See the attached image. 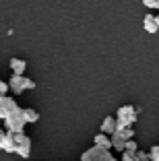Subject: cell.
I'll return each instance as SVG.
<instances>
[{"label":"cell","mask_w":159,"mask_h":161,"mask_svg":"<svg viewBox=\"0 0 159 161\" xmlns=\"http://www.w3.org/2000/svg\"><path fill=\"white\" fill-rule=\"evenodd\" d=\"M136 118H139V108H134V105H122L116 112V124H120V126H132Z\"/></svg>","instance_id":"cell-1"},{"label":"cell","mask_w":159,"mask_h":161,"mask_svg":"<svg viewBox=\"0 0 159 161\" xmlns=\"http://www.w3.org/2000/svg\"><path fill=\"white\" fill-rule=\"evenodd\" d=\"M23 128H25V120L21 116V108H17L13 114H9L4 118V132L19 134V132H23Z\"/></svg>","instance_id":"cell-2"},{"label":"cell","mask_w":159,"mask_h":161,"mask_svg":"<svg viewBox=\"0 0 159 161\" xmlns=\"http://www.w3.org/2000/svg\"><path fill=\"white\" fill-rule=\"evenodd\" d=\"M9 89L13 91L14 95H21L23 91H29V89H35V80H31V79H27V76H17V75H13L9 79Z\"/></svg>","instance_id":"cell-3"},{"label":"cell","mask_w":159,"mask_h":161,"mask_svg":"<svg viewBox=\"0 0 159 161\" xmlns=\"http://www.w3.org/2000/svg\"><path fill=\"white\" fill-rule=\"evenodd\" d=\"M81 161H118V159L110 151H103V149L91 147V149H87V151L81 155Z\"/></svg>","instance_id":"cell-4"},{"label":"cell","mask_w":159,"mask_h":161,"mask_svg":"<svg viewBox=\"0 0 159 161\" xmlns=\"http://www.w3.org/2000/svg\"><path fill=\"white\" fill-rule=\"evenodd\" d=\"M14 142H17L14 153H19L23 159H29L31 157V138L25 132H19V134H14Z\"/></svg>","instance_id":"cell-5"},{"label":"cell","mask_w":159,"mask_h":161,"mask_svg":"<svg viewBox=\"0 0 159 161\" xmlns=\"http://www.w3.org/2000/svg\"><path fill=\"white\" fill-rule=\"evenodd\" d=\"M17 108H19V105H17V101H14L13 97H9V95L0 97V118H2V120H4L9 114H13Z\"/></svg>","instance_id":"cell-6"},{"label":"cell","mask_w":159,"mask_h":161,"mask_svg":"<svg viewBox=\"0 0 159 161\" xmlns=\"http://www.w3.org/2000/svg\"><path fill=\"white\" fill-rule=\"evenodd\" d=\"M143 27H145L147 33H157V29H159V17H157V14H145V19H143Z\"/></svg>","instance_id":"cell-7"},{"label":"cell","mask_w":159,"mask_h":161,"mask_svg":"<svg viewBox=\"0 0 159 161\" xmlns=\"http://www.w3.org/2000/svg\"><path fill=\"white\" fill-rule=\"evenodd\" d=\"M9 66L13 68V75L25 76V68H27V62H25V60H21V58H10V60H9Z\"/></svg>","instance_id":"cell-8"},{"label":"cell","mask_w":159,"mask_h":161,"mask_svg":"<svg viewBox=\"0 0 159 161\" xmlns=\"http://www.w3.org/2000/svg\"><path fill=\"white\" fill-rule=\"evenodd\" d=\"M114 130H116V118H114V116H108V118H103L101 128H99V132L105 134V136H112Z\"/></svg>","instance_id":"cell-9"},{"label":"cell","mask_w":159,"mask_h":161,"mask_svg":"<svg viewBox=\"0 0 159 161\" xmlns=\"http://www.w3.org/2000/svg\"><path fill=\"white\" fill-rule=\"evenodd\" d=\"M21 116H23L25 124H35L39 120L37 109H33V108H21Z\"/></svg>","instance_id":"cell-10"},{"label":"cell","mask_w":159,"mask_h":161,"mask_svg":"<svg viewBox=\"0 0 159 161\" xmlns=\"http://www.w3.org/2000/svg\"><path fill=\"white\" fill-rule=\"evenodd\" d=\"M93 147L103 149V151H110V149H112V145H110V136L97 132V134H95V138H93Z\"/></svg>","instance_id":"cell-11"},{"label":"cell","mask_w":159,"mask_h":161,"mask_svg":"<svg viewBox=\"0 0 159 161\" xmlns=\"http://www.w3.org/2000/svg\"><path fill=\"white\" fill-rule=\"evenodd\" d=\"M14 147H17V142H14V134L6 132V134H4V142H2V151L14 153Z\"/></svg>","instance_id":"cell-12"},{"label":"cell","mask_w":159,"mask_h":161,"mask_svg":"<svg viewBox=\"0 0 159 161\" xmlns=\"http://www.w3.org/2000/svg\"><path fill=\"white\" fill-rule=\"evenodd\" d=\"M110 145H112V149H116V151H124V141H122L120 136H116V134H112L110 136Z\"/></svg>","instance_id":"cell-13"},{"label":"cell","mask_w":159,"mask_h":161,"mask_svg":"<svg viewBox=\"0 0 159 161\" xmlns=\"http://www.w3.org/2000/svg\"><path fill=\"white\" fill-rule=\"evenodd\" d=\"M147 157H149V161H159V147L157 145H153V147L147 151Z\"/></svg>","instance_id":"cell-14"},{"label":"cell","mask_w":159,"mask_h":161,"mask_svg":"<svg viewBox=\"0 0 159 161\" xmlns=\"http://www.w3.org/2000/svg\"><path fill=\"white\" fill-rule=\"evenodd\" d=\"M124 151H126V153H136V151H139V145H136L134 141H126V142H124ZM124 151H122V153H124Z\"/></svg>","instance_id":"cell-15"},{"label":"cell","mask_w":159,"mask_h":161,"mask_svg":"<svg viewBox=\"0 0 159 161\" xmlns=\"http://www.w3.org/2000/svg\"><path fill=\"white\" fill-rule=\"evenodd\" d=\"M134 155V161H149V157H147V151H136V153H132Z\"/></svg>","instance_id":"cell-16"},{"label":"cell","mask_w":159,"mask_h":161,"mask_svg":"<svg viewBox=\"0 0 159 161\" xmlns=\"http://www.w3.org/2000/svg\"><path fill=\"white\" fill-rule=\"evenodd\" d=\"M4 95H9V85H6V80L0 79V97H4Z\"/></svg>","instance_id":"cell-17"},{"label":"cell","mask_w":159,"mask_h":161,"mask_svg":"<svg viewBox=\"0 0 159 161\" xmlns=\"http://www.w3.org/2000/svg\"><path fill=\"white\" fill-rule=\"evenodd\" d=\"M143 4H145L147 8H159V2H157V0H143Z\"/></svg>","instance_id":"cell-18"},{"label":"cell","mask_w":159,"mask_h":161,"mask_svg":"<svg viewBox=\"0 0 159 161\" xmlns=\"http://www.w3.org/2000/svg\"><path fill=\"white\" fill-rule=\"evenodd\" d=\"M4 128H0V151H2V142H4Z\"/></svg>","instance_id":"cell-19"}]
</instances>
